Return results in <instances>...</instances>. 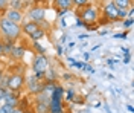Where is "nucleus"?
Wrapping results in <instances>:
<instances>
[{"label": "nucleus", "mask_w": 134, "mask_h": 113, "mask_svg": "<svg viewBox=\"0 0 134 113\" xmlns=\"http://www.w3.org/2000/svg\"><path fill=\"white\" fill-rule=\"evenodd\" d=\"M20 98H21L20 92H11V90L6 89V92H5V98H3V104L11 105V107L17 109L18 104H20Z\"/></svg>", "instance_id": "9"}, {"label": "nucleus", "mask_w": 134, "mask_h": 113, "mask_svg": "<svg viewBox=\"0 0 134 113\" xmlns=\"http://www.w3.org/2000/svg\"><path fill=\"white\" fill-rule=\"evenodd\" d=\"M25 84H26V89H27V93L31 96H37L41 93L43 90V81H38V79L34 78V75H25Z\"/></svg>", "instance_id": "7"}, {"label": "nucleus", "mask_w": 134, "mask_h": 113, "mask_svg": "<svg viewBox=\"0 0 134 113\" xmlns=\"http://www.w3.org/2000/svg\"><path fill=\"white\" fill-rule=\"evenodd\" d=\"M25 73L23 72H9V79L6 89L11 92H20L25 87Z\"/></svg>", "instance_id": "5"}, {"label": "nucleus", "mask_w": 134, "mask_h": 113, "mask_svg": "<svg viewBox=\"0 0 134 113\" xmlns=\"http://www.w3.org/2000/svg\"><path fill=\"white\" fill-rule=\"evenodd\" d=\"M130 61H131V55H126L125 58H124V63H125V64H128Z\"/></svg>", "instance_id": "40"}, {"label": "nucleus", "mask_w": 134, "mask_h": 113, "mask_svg": "<svg viewBox=\"0 0 134 113\" xmlns=\"http://www.w3.org/2000/svg\"><path fill=\"white\" fill-rule=\"evenodd\" d=\"M75 46H76V43H75V41H70V43H69V49H73Z\"/></svg>", "instance_id": "44"}, {"label": "nucleus", "mask_w": 134, "mask_h": 113, "mask_svg": "<svg viewBox=\"0 0 134 113\" xmlns=\"http://www.w3.org/2000/svg\"><path fill=\"white\" fill-rule=\"evenodd\" d=\"M117 61H119V60H113V58H108V60H107V66H108V67H111V69H114V64H116Z\"/></svg>", "instance_id": "29"}, {"label": "nucleus", "mask_w": 134, "mask_h": 113, "mask_svg": "<svg viewBox=\"0 0 134 113\" xmlns=\"http://www.w3.org/2000/svg\"><path fill=\"white\" fill-rule=\"evenodd\" d=\"M49 67H50V60L47 55H34L32 63H31L32 73H38V72L44 73Z\"/></svg>", "instance_id": "6"}, {"label": "nucleus", "mask_w": 134, "mask_h": 113, "mask_svg": "<svg viewBox=\"0 0 134 113\" xmlns=\"http://www.w3.org/2000/svg\"><path fill=\"white\" fill-rule=\"evenodd\" d=\"M5 18H8L9 21L12 23H17V25H21L23 20H25V12H20V11H14V9H6L3 14H2Z\"/></svg>", "instance_id": "10"}, {"label": "nucleus", "mask_w": 134, "mask_h": 113, "mask_svg": "<svg viewBox=\"0 0 134 113\" xmlns=\"http://www.w3.org/2000/svg\"><path fill=\"white\" fill-rule=\"evenodd\" d=\"M66 40H67V34L64 32V34H63V37H61V40H59V43H58V44H61V46H64V43H66Z\"/></svg>", "instance_id": "36"}, {"label": "nucleus", "mask_w": 134, "mask_h": 113, "mask_svg": "<svg viewBox=\"0 0 134 113\" xmlns=\"http://www.w3.org/2000/svg\"><path fill=\"white\" fill-rule=\"evenodd\" d=\"M126 110H128L130 113H133V112H134V107H133L131 104H128V105H126Z\"/></svg>", "instance_id": "42"}, {"label": "nucleus", "mask_w": 134, "mask_h": 113, "mask_svg": "<svg viewBox=\"0 0 134 113\" xmlns=\"http://www.w3.org/2000/svg\"><path fill=\"white\" fill-rule=\"evenodd\" d=\"M78 38H79V40H88V38H90V35H88V34H79V35H78Z\"/></svg>", "instance_id": "37"}, {"label": "nucleus", "mask_w": 134, "mask_h": 113, "mask_svg": "<svg viewBox=\"0 0 134 113\" xmlns=\"http://www.w3.org/2000/svg\"><path fill=\"white\" fill-rule=\"evenodd\" d=\"M2 43H3V57H11V52H12V49H14V46H15L17 41H11V40H2Z\"/></svg>", "instance_id": "16"}, {"label": "nucleus", "mask_w": 134, "mask_h": 113, "mask_svg": "<svg viewBox=\"0 0 134 113\" xmlns=\"http://www.w3.org/2000/svg\"><path fill=\"white\" fill-rule=\"evenodd\" d=\"M113 2L117 9H128L133 6V2H130V0H113Z\"/></svg>", "instance_id": "19"}, {"label": "nucleus", "mask_w": 134, "mask_h": 113, "mask_svg": "<svg viewBox=\"0 0 134 113\" xmlns=\"http://www.w3.org/2000/svg\"><path fill=\"white\" fill-rule=\"evenodd\" d=\"M82 63H84V61H75L72 67H76V69H82Z\"/></svg>", "instance_id": "34"}, {"label": "nucleus", "mask_w": 134, "mask_h": 113, "mask_svg": "<svg viewBox=\"0 0 134 113\" xmlns=\"http://www.w3.org/2000/svg\"><path fill=\"white\" fill-rule=\"evenodd\" d=\"M5 92H6V89H2V87H0V105L3 104V98H5Z\"/></svg>", "instance_id": "33"}, {"label": "nucleus", "mask_w": 134, "mask_h": 113, "mask_svg": "<svg viewBox=\"0 0 134 113\" xmlns=\"http://www.w3.org/2000/svg\"><path fill=\"white\" fill-rule=\"evenodd\" d=\"M128 32H130V31H124V32L114 34V35H113V38H117V40H125L126 37H128Z\"/></svg>", "instance_id": "24"}, {"label": "nucleus", "mask_w": 134, "mask_h": 113, "mask_svg": "<svg viewBox=\"0 0 134 113\" xmlns=\"http://www.w3.org/2000/svg\"><path fill=\"white\" fill-rule=\"evenodd\" d=\"M2 105H3V109L6 110V113H14V110H15V109L11 107V105H6V104H2Z\"/></svg>", "instance_id": "32"}, {"label": "nucleus", "mask_w": 134, "mask_h": 113, "mask_svg": "<svg viewBox=\"0 0 134 113\" xmlns=\"http://www.w3.org/2000/svg\"><path fill=\"white\" fill-rule=\"evenodd\" d=\"M64 93H66V89L61 84H57L55 90L52 92V95L49 96V99H55V101H64Z\"/></svg>", "instance_id": "15"}, {"label": "nucleus", "mask_w": 134, "mask_h": 113, "mask_svg": "<svg viewBox=\"0 0 134 113\" xmlns=\"http://www.w3.org/2000/svg\"><path fill=\"white\" fill-rule=\"evenodd\" d=\"M26 55V46L23 43H18L17 41L15 46H14V49H12V52H11V60H14V61H20V60H23V57Z\"/></svg>", "instance_id": "11"}, {"label": "nucleus", "mask_w": 134, "mask_h": 113, "mask_svg": "<svg viewBox=\"0 0 134 113\" xmlns=\"http://www.w3.org/2000/svg\"><path fill=\"white\" fill-rule=\"evenodd\" d=\"M107 34H108V29H102L99 32V35H107Z\"/></svg>", "instance_id": "43"}, {"label": "nucleus", "mask_w": 134, "mask_h": 113, "mask_svg": "<svg viewBox=\"0 0 134 113\" xmlns=\"http://www.w3.org/2000/svg\"><path fill=\"white\" fill-rule=\"evenodd\" d=\"M21 26L9 21L8 18L0 15V38L2 40H11V41H20L21 38Z\"/></svg>", "instance_id": "2"}, {"label": "nucleus", "mask_w": 134, "mask_h": 113, "mask_svg": "<svg viewBox=\"0 0 134 113\" xmlns=\"http://www.w3.org/2000/svg\"><path fill=\"white\" fill-rule=\"evenodd\" d=\"M32 47L35 51V55H46V47H43L40 41H34Z\"/></svg>", "instance_id": "21"}, {"label": "nucleus", "mask_w": 134, "mask_h": 113, "mask_svg": "<svg viewBox=\"0 0 134 113\" xmlns=\"http://www.w3.org/2000/svg\"><path fill=\"white\" fill-rule=\"evenodd\" d=\"M82 70H85V72H90V73H94L93 66H92V64H88V63H82Z\"/></svg>", "instance_id": "26"}, {"label": "nucleus", "mask_w": 134, "mask_h": 113, "mask_svg": "<svg viewBox=\"0 0 134 113\" xmlns=\"http://www.w3.org/2000/svg\"><path fill=\"white\" fill-rule=\"evenodd\" d=\"M90 57H92V53L88 52H82V60H84V63H88V60H90Z\"/></svg>", "instance_id": "30"}, {"label": "nucleus", "mask_w": 134, "mask_h": 113, "mask_svg": "<svg viewBox=\"0 0 134 113\" xmlns=\"http://www.w3.org/2000/svg\"><path fill=\"white\" fill-rule=\"evenodd\" d=\"M57 84H58L57 81H47V83H43V90H41V93L50 96V95H52V92L55 90Z\"/></svg>", "instance_id": "17"}, {"label": "nucleus", "mask_w": 134, "mask_h": 113, "mask_svg": "<svg viewBox=\"0 0 134 113\" xmlns=\"http://www.w3.org/2000/svg\"><path fill=\"white\" fill-rule=\"evenodd\" d=\"M44 37H46V31H44L41 26H40V29H38V31H35V32H34L31 37H29V38H31V41L34 43V41H41Z\"/></svg>", "instance_id": "18"}, {"label": "nucleus", "mask_w": 134, "mask_h": 113, "mask_svg": "<svg viewBox=\"0 0 134 113\" xmlns=\"http://www.w3.org/2000/svg\"><path fill=\"white\" fill-rule=\"evenodd\" d=\"M49 113H66V104H64V101L49 99Z\"/></svg>", "instance_id": "13"}, {"label": "nucleus", "mask_w": 134, "mask_h": 113, "mask_svg": "<svg viewBox=\"0 0 134 113\" xmlns=\"http://www.w3.org/2000/svg\"><path fill=\"white\" fill-rule=\"evenodd\" d=\"M75 26H76V28H84V23H82V21H81L78 17L75 18Z\"/></svg>", "instance_id": "35"}, {"label": "nucleus", "mask_w": 134, "mask_h": 113, "mask_svg": "<svg viewBox=\"0 0 134 113\" xmlns=\"http://www.w3.org/2000/svg\"><path fill=\"white\" fill-rule=\"evenodd\" d=\"M20 26H21V35H27V37H31L35 31H38V29H40V25L32 23V21H27V20L23 21Z\"/></svg>", "instance_id": "12"}, {"label": "nucleus", "mask_w": 134, "mask_h": 113, "mask_svg": "<svg viewBox=\"0 0 134 113\" xmlns=\"http://www.w3.org/2000/svg\"><path fill=\"white\" fill-rule=\"evenodd\" d=\"M55 51H57V55L58 57H63L64 55V46H61V44H55Z\"/></svg>", "instance_id": "25"}, {"label": "nucleus", "mask_w": 134, "mask_h": 113, "mask_svg": "<svg viewBox=\"0 0 134 113\" xmlns=\"http://www.w3.org/2000/svg\"><path fill=\"white\" fill-rule=\"evenodd\" d=\"M100 46H102V44H94V46H93V49H92V51H96V49H99V47H100Z\"/></svg>", "instance_id": "45"}, {"label": "nucleus", "mask_w": 134, "mask_h": 113, "mask_svg": "<svg viewBox=\"0 0 134 113\" xmlns=\"http://www.w3.org/2000/svg\"><path fill=\"white\" fill-rule=\"evenodd\" d=\"M52 5H53L52 8L55 11H70L73 8V2L72 0H55Z\"/></svg>", "instance_id": "14"}, {"label": "nucleus", "mask_w": 134, "mask_h": 113, "mask_svg": "<svg viewBox=\"0 0 134 113\" xmlns=\"http://www.w3.org/2000/svg\"><path fill=\"white\" fill-rule=\"evenodd\" d=\"M120 51H122V53H124V55H131V53H130V49H128V47H120Z\"/></svg>", "instance_id": "38"}, {"label": "nucleus", "mask_w": 134, "mask_h": 113, "mask_svg": "<svg viewBox=\"0 0 134 113\" xmlns=\"http://www.w3.org/2000/svg\"><path fill=\"white\" fill-rule=\"evenodd\" d=\"M100 17L104 18L107 23H114V21H119L117 20V8L114 5V2H105V3H100Z\"/></svg>", "instance_id": "4"}, {"label": "nucleus", "mask_w": 134, "mask_h": 113, "mask_svg": "<svg viewBox=\"0 0 134 113\" xmlns=\"http://www.w3.org/2000/svg\"><path fill=\"white\" fill-rule=\"evenodd\" d=\"M76 98V90L73 87H70V89H66V93H64V99L69 101V103H72V101H75Z\"/></svg>", "instance_id": "20"}, {"label": "nucleus", "mask_w": 134, "mask_h": 113, "mask_svg": "<svg viewBox=\"0 0 134 113\" xmlns=\"http://www.w3.org/2000/svg\"><path fill=\"white\" fill-rule=\"evenodd\" d=\"M63 78L64 79H70V78H73V75H72V73H63Z\"/></svg>", "instance_id": "39"}, {"label": "nucleus", "mask_w": 134, "mask_h": 113, "mask_svg": "<svg viewBox=\"0 0 134 113\" xmlns=\"http://www.w3.org/2000/svg\"><path fill=\"white\" fill-rule=\"evenodd\" d=\"M85 29H87V31H96V29H99V25H98V23H96V25H85Z\"/></svg>", "instance_id": "28"}, {"label": "nucleus", "mask_w": 134, "mask_h": 113, "mask_svg": "<svg viewBox=\"0 0 134 113\" xmlns=\"http://www.w3.org/2000/svg\"><path fill=\"white\" fill-rule=\"evenodd\" d=\"M14 113H34V110L32 109H20V107H17Z\"/></svg>", "instance_id": "27"}, {"label": "nucleus", "mask_w": 134, "mask_h": 113, "mask_svg": "<svg viewBox=\"0 0 134 113\" xmlns=\"http://www.w3.org/2000/svg\"><path fill=\"white\" fill-rule=\"evenodd\" d=\"M6 72H5V63H2L0 61V79L3 78V75H5Z\"/></svg>", "instance_id": "31"}, {"label": "nucleus", "mask_w": 134, "mask_h": 113, "mask_svg": "<svg viewBox=\"0 0 134 113\" xmlns=\"http://www.w3.org/2000/svg\"><path fill=\"white\" fill-rule=\"evenodd\" d=\"M34 113H49V96L40 93L34 99Z\"/></svg>", "instance_id": "8"}, {"label": "nucleus", "mask_w": 134, "mask_h": 113, "mask_svg": "<svg viewBox=\"0 0 134 113\" xmlns=\"http://www.w3.org/2000/svg\"><path fill=\"white\" fill-rule=\"evenodd\" d=\"M93 107H100V101H98V103H94V104H93Z\"/></svg>", "instance_id": "46"}, {"label": "nucleus", "mask_w": 134, "mask_h": 113, "mask_svg": "<svg viewBox=\"0 0 134 113\" xmlns=\"http://www.w3.org/2000/svg\"><path fill=\"white\" fill-rule=\"evenodd\" d=\"M76 17L85 25H96L100 20V3L98 2H88L87 6H84L82 9L78 11Z\"/></svg>", "instance_id": "1"}, {"label": "nucleus", "mask_w": 134, "mask_h": 113, "mask_svg": "<svg viewBox=\"0 0 134 113\" xmlns=\"http://www.w3.org/2000/svg\"><path fill=\"white\" fill-rule=\"evenodd\" d=\"M3 57V43H2V38H0V58Z\"/></svg>", "instance_id": "41"}, {"label": "nucleus", "mask_w": 134, "mask_h": 113, "mask_svg": "<svg viewBox=\"0 0 134 113\" xmlns=\"http://www.w3.org/2000/svg\"><path fill=\"white\" fill-rule=\"evenodd\" d=\"M0 113H6V110L3 109V105H0Z\"/></svg>", "instance_id": "47"}, {"label": "nucleus", "mask_w": 134, "mask_h": 113, "mask_svg": "<svg viewBox=\"0 0 134 113\" xmlns=\"http://www.w3.org/2000/svg\"><path fill=\"white\" fill-rule=\"evenodd\" d=\"M134 25V18L133 17H126L124 21H122V26H124V29H126V31H130L131 28H133Z\"/></svg>", "instance_id": "22"}, {"label": "nucleus", "mask_w": 134, "mask_h": 113, "mask_svg": "<svg viewBox=\"0 0 134 113\" xmlns=\"http://www.w3.org/2000/svg\"><path fill=\"white\" fill-rule=\"evenodd\" d=\"M87 5H88V0H73V6H75L78 11L82 9L84 6H87Z\"/></svg>", "instance_id": "23"}, {"label": "nucleus", "mask_w": 134, "mask_h": 113, "mask_svg": "<svg viewBox=\"0 0 134 113\" xmlns=\"http://www.w3.org/2000/svg\"><path fill=\"white\" fill-rule=\"evenodd\" d=\"M25 12L26 17H27V21H32V23H37V25H41L43 21L47 20V8L43 6L38 2H34V5H31Z\"/></svg>", "instance_id": "3"}]
</instances>
